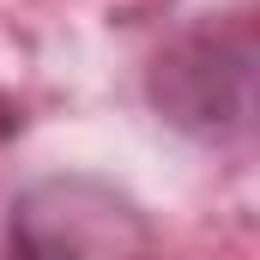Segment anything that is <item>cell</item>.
<instances>
[{
	"label": "cell",
	"mask_w": 260,
	"mask_h": 260,
	"mask_svg": "<svg viewBox=\"0 0 260 260\" xmlns=\"http://www.w3.org/2000/svg\"><path fill=\"white\" fill-rule=\"evenodd\" d=\"M6 248L12 260H157V236L115 182L61 170L12 200Z\"/></svg>",
	"instance_id": "obj_1"
},
{
	"label": "cell",
	"mask_w": 260,
	"mask_h": 260,
	"mask_svg": "<svg viewBox=\"0 0 260 260\" xmlns=\"http://www.w3.org/2000/svg\"><path fill=\"white\" fill-rule=\"evenodd\" d=\"M218 73H248V30H242V24L230 30V43H218L212 24L194 30L188 43H176V49L157 61L151 97H157V109H164L176 127L206 133V139H212L224 121H230V127L248 121L242 109H230V103L218 97Z\"/></svg>",
	"instance_id": "obj_2"
}]
</instances>
